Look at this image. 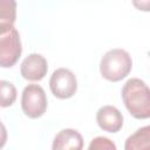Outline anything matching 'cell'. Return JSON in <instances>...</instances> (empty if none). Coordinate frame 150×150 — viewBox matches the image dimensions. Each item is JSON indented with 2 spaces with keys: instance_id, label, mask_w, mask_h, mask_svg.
I'll return each instance as SVG.
<instances>
[{
  "instance_id": "6da1fadb",
  "label": "cell",
  "mask_w": 150,
  "mask_h": 150,
  "mask_svg": "<svg viewBox=\"0 0 150 150\" xmlns=\"http://www.w3.org/2000/svg\"><path fill=\"white\" fill-rule=\"evenodd\" d=\"M122 98L125 108L137 120L150 117V90L139 79L128 80L122 88Z\"/></svg>"
},
{
  "instance_id": "7a4b0ae2",
  "label": "cell",
  "mask_w": 150,
  "mask_h": 150,
  "mask_svg": "<svg viewBox=\"0 0 150 150\" xmlns=\"http://www.w3.org/2000/svg\"><path fill=\"white\" fill-rule=\"evenodd\" d=\"M131 68L132 60L130 54L121 48L108 50L100 62L101 75L110 82H118L123 80L129 75Z\"/></svg>"
},
{
  "instance_id": "3957f363",
  "label": "cell",
  "mask_w": 150,
  "mask_h": 150,
  "mask_svg": "<svg viewBox=\"0 0 150 150\" xmlns=\"http://www.w3.org/2000/svg\"><path fill=\"white\" fill-rule=\"evenodd\" d=\"M21 108L29 118L41 117L47 109V96L43 88L39 84L25 87L21 96Z\"/></svg>"
},
{
  "instance_id": "277c9868",
  "label": "cell",
  "mask_w": 150,
  "mask_h": 150,
  "mask_svg": "<svg viewBox=\"0 0 150 150\" xmlns=\"http://www.w3.org/2000/svg\"><path fill=\"white\" fill-rule=\"evenodd\" d=\"M22 47L19 32L13 27L0 34V67H13L21 56Z\"/></svg>"
},
{
  "instance_id": "5b68a950",
  "label": "cell",
  "mask_w": 150,
  "mask_h": 150,
  "mask_svg": "<svg viewBox=\"0 0 150 150\" xmlns=\"http://www.w3.org/2000/svg\"><path fill=\"white\" fill-rule=\"evenodd\" d=\"M49 88L55 97L61 100L70 98L77 90L76 76L67 68H59L50 76Z\"/></svg>"
},
{
  "instance_id": "8992f818",
  "label": "cell",
  "mask_w": 150,
  "mask_h": 150,
  "mask_svg": "<svg viewBox=\"0 0 150 150\" xmlns=\"http://www.w3.org/2000/svg\"><path fill=\"white\" fill-rule=\"evenodd\" d=\"M48 70L47 60L36 53L29 54L21 63L20 73L28 81H41Z\"/></svg>"
},
{
  "instance_id": "52a82bcc",
  "label": "cell",
  "mask_w": 150,
  "mask_h": 150,
  "mask_svg": "<svg viewBox=\"0 0 150 150\" xmlns=\"http://www.w3.org/2000/svg\"><path fill=\"white\" fill-rule=\"evenodd\" d=\"M96 121L102 130L111 134L120 131L123 127V116L114 105H104L100 108L96 114Z\"/></svg>"
},
{
  "instance_id": "ba28073f",
  "label": "cell",
  "mask_w": 150,
  "mask_h": 150,
  "mask_svg": "<svg viewBox=\"0 0 150 150\" xmlns=\"http://www.w3.org/2000/svg\"><path fill=\"white\" fill-rule=\"evenodd\" d=\"M52 148L54 150H81L83 148V138L77 130L63 129L54 137Z\"/></svg>"
},
{
  "instance_id": "9c48e42d",
  "label": "cell",
  "mask_w": 150,
  "mask_h": 150,
  "mask_svg": "<svg viewBox=\"0 0 150 150\" xmlns=\"http://www.w3.org/2000/svg\"><path fill=\"white\" fill-rule=\"evenodd\" d=\"M16 20V1L0 0V34L14 27Z\"/></svg>"
},
{
  "instance_id": "30bf717a",
  "label": "cell",
  "mask_w": 150,
  "mask_h": 150,
  "mask_svg": "<svg viewBox=\"0 0 150 150\" xmlns=\"http://www.w3.org/2000/svg\"><path fill=\"white\" fill-rule=\"evenodd\" d=\"M150 144V127L145 125L139 128L135 134L129 136L125 141V150H138L148 149Z\"/></svg>"
},
{
  "instance_id": "8fae6325",
  "label": "cell",
  "mask_w": 150,
  "mask_h": 150,
  "mask_svg": "<svg viewBox=\"0 0 150 150\" xmlns=\"http://www.w3.org/2000/svg\"><path fill=\"white\" fill-rule=\"evenodd\" d=\"M16 100V88L9 81L0 80V108L11 107Z\"/></svg>"
},
{
  "instance_id": "7c38bea8",
  "label": "cell",
  "mask_w": 150,
  "mask_h": 150,
  "mask_svg": "<svg viewBox=\"0 0 150 150\" xmlns=\"http://www.w3.org/2000/svg\"><path fill=\"white\" fill-rule=\"evenodd\" d=\"M89 149L90 150H93V149H95V150H116V145L109 138L98 136V137H95L90 142Z\"/></svg>"
},
{
  "instance_id": "4fadbf2b",
  "label": "cell",
  "mask_w": 150,
  "mask_h": 150,
  "mask_svg": "<svg viewBox=\"0 0 150 150\" xmlns=\"http://www.w3.org/2000/svg\"><path fill=\"white\" fill-rule=\"evenodd\" d=\"M132 5L143 12H149L150 9V0H132Z\"/></svg>"
},
{
  "instance_id": "5bb4252c",
  "label": "cell",
  "mask_w": 150,
  "mask_h": 150,
  "mask_svg": "<svg viewBox=\"0 0 150 150\" xmlns=\"http://www.w3.org/2000/svg\"><path fill=\"white\" fill-rule=\"evenodd\" d=\"M6 141H7V130L6 127L0 121V149L6 144Z\"/></svg>"
}]
</instances>
